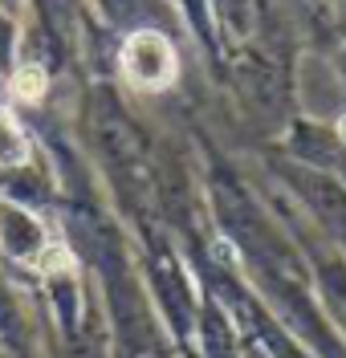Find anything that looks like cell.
Segmentation results:
<instances>
[{"mask_svg": "<svg viewBox=\"0 0 346 358\" xmlns=\"http://www.w3.org/2000/svg\"><path fill=\"white\" fill-rule=\"evenodd\" d=\"M24 159H29V138H24L13 114L0 110V167H17Z\"/></svg>", "mask_w": 346, "mask_h": 358, "instance_id": "obj_2", "label": "cell"}, {"mask_svg": "<svg viewBox=\"0 0 346 358\" xmlns=\"http://www.w3.org/2000/svg\"><path fill=\"white\" fill-rule=\"evenodd\" d=\"M13 94L24 102H41L45 98V69L41 66H21L13 73Z\"/></svg>", "mask_w": 346, "mask_h": 358, "instance_id": "obj_3", "label": "cell"}, {"mask_svg": "<svg viewBox=\"0 0 346 358\" xmlns=\"http://www.w3.org/2000/svg\"><path fill=\"white\" fill-rule=\"evenodd\" d=\"M338 138H343V143H346V114H343V118H338Z\"/></svg>", "mask_w": 346, "mask_h": 358, "instance_id": "obj_4", "label": "cell"}, {"mask_svg": "<svg viewBox=\"0 0 346 358\" xmlns=\"http://www.w3.org/2000/svg\"><path fill=\"white\" fill-rule=\"evenodd\" d=\"M122 73L143 90H163L175 78V53L163 33H131L122 41Z\"/></svg>", "mask_w": 346, "mask_h": 358, "instance_id": "obj_1", "label": "cell"}]
</instances>
